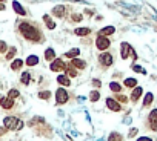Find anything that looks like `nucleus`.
I'll use <instances>...</instances> for the list:
<instances>
[{
	"label": "nucleus",
	"mask_w": 157,
	"mask_h": 141,
	"mask_svg": "<svg viewBox=\"0 0 157 141\" xmlns=\"http://www.w3.org/2000/svg\"><path fill=\"white\" fill-rule=\"evenodd\" d=\"M153 101H154V94L153 92H146L145 94V97H143V107H149L153 104Z\"/></svg>",
	"instance_id": "obj_10"
},
{
	"label": "nucleus",
	"mask_w": 157,
	"mask_h": 141,
	"mask_svg": "<svg viewBox=\"0 0 157 141\" xmlns=\"http://www.w3.org/2000/svg\"><path fill=\"white\" fill-rule=\"evenodd\" d=\"M2 98H3V97H2V95H0V101H2Z\"/></svg>",
	"instance_id": "obj_43"
},
{
	"label": "nucleus",
	"mask_w": 157,
	"mask_h": 141,
	"mask_svg": "<svg viewBox=\"0 0 157 141\" xmlns=\"http://www.w3.org/2000/svg\"><path fill=\"white\" fill-rule=\"evenodd\" d=\"M142 94H143V89L140 88V86H135V88L133 89V92H131V101L137 103L140 100V97H142Z\"/></svg>",
	"instance_id": "obj_9"
},
{
	"label": "nucleus",
	"mask_w": 157,
	"mask_h": 141,
	"mask_svg": "<svg viewBox=\"0 0 157 141\" xmlns=\"http://www.w3.org/2000/svg\"><path fill=\"white\" fill-rule=\"evenodd\" d=\"M148 126H149V129H151V130L157 132V121H151V123H148Z\"/></svg>",
	"instance_id": "obj_37"
},
{
	"label": "nucleus",
	"mask_w": 157,
	"mask_h": 141,
	"mask_svg": "<svg viewBox=\"0 0 157 141\" xmlns=\"http://www.w3.org/2000/svg\"><path fill=\"white\" fill-rule=\"evenodd\" d=\"M135 141H153V138H149V137H140V138H137Z\"/></svg>",
	"instance_id": "obj_40"
},
{
	"label": "nucleus",
	"mask_w": 157,
	"mask_h": 141,
	"mask_svg": "<svg viewBox=\"0 0 157 141\" xmlns=\"http://www.w3.org/2000/svg\"><path fill=\"white\" fill-rule=\"evenodd\" d=\"M106 107L110 111H113V112H120L122 111V106H120V103L117 101L115 98H106Z\"/></svg>",
	"instance_id": "obj_5"
},
{
	"label": "nucleus",
	"mask_w": 157,
	"mask_h": 141,
	"mask_svg": "<svg viewBox=\"0 0 157 141\" xmlns=\"http://www.w3.org/2000/svg\"><path fill=\"white\" fill-rule=\"evenodd\" d=\"M110 45H111V42H110V38H108V37L99 35L97 40H95V46H97V49H100V51L108 49V48H110Z\"/></svg>",
	"instance_id": "obj_4"
},
{
	"label": "nucleus",
	"mask_w": 157,
	"mask_h": 141,
	"mask_svg": "<svg viewBox=\"0 0 157 141\" xmlns=\"http://www.w3.org/2000/svg\"><path fill=\"white\" fill-rule=\"evenodd\" d=\"M54 58H56V52H54L52 48H48L45 51V60H46V62H52Z\"/></svg>",
	"instance_id": "obj_18"
},
{
	"label": "nucleus",
	"mask_w": 157,
	"mask_h": 141,
	"mask_svg": "<svg viewBox=\"0 0 157 141\" xmlns=\"http://www.w3.org/2000/svg\"><path fill=\"white\" fill-rule=\"evenodd\" d=\"M99 62L102 63V66H111L113 64V62H114V58H113V55L110 52H103V54H100L99 55Z\"/></svg>",
	"instance_id": "obj_6"
},
{
	"label": "nucleus",
	"mask_w": 157,
	"mask_h": 141,
	"mask_svg": "<svg viewBox=\"0 0 157 141\" xmlns=\"http://www.w3.org/2000/svg\"><path fill=\"white\" fill-rule=\"evenodd\" d=\"M6 49H8V46H6V43L0 40V54H5V52H6Z\"/></svg>",
	"instance_id": "obj_36"
},
{
	"label": "nucleus",
	"mask_w": 157,
	"mask_h": 141,
	"mask_svg": "<svg viewBox=\"0 0 157 141\" xmlns=\"http://www.w3.org/2000/svg\"><path fill=\"white\" fill-rule=\"evenodd\" d=\"M63 69H66L65 62H62V58H54L52 63H51V71L59 72V71H63Z\"/></svg>",
	"instance_id": "obj_8"
},
{
	"label": "nucleus",
	"mask_w": 157,
	"mask_h": 141,
	"mask_svg": "<svg viewBox=\"0 0 157 141\" xmlns=\"http://www.w3.org/2000/svg\"><path fill=\"white\" fill-rule=\"evenodd\" d=\"M0 106H2L3 107V109H11V107L12 106H14V100H12V98H2V101H0Z\"/></svg>",
	"instance_id": "obj_14"
},
{
	"label": "nucleus",
	"mask_w": 157,
	"mask_h": 141,
	"mask_svg": "<svg viewBox=\"0 0 157 141\" xmlns=\"http://www.w3.org/2000/svg\"><path fill=\"white\" fill-rule=\"evenodd\" d=\"M5 9V5H2V3H0V11H3Z\"/></svg>",
	"instance_id": "obj_42"
},
{
	"label": "nucleus",
	"mask_w": 157,
	"mask_h": 141,
	"mask_svg": "<svg viewBox=\"0 0 157 141\" xmlns=\"http://www.w3.org/2000/svg\"><path fill=\"white\" fill-rule=\"evenodd\" d=\"M114 32H115V28H114V26H105V28H102V29L99 31V35L106 37V35L114 34Z\"/></svg>",
	"instance_id": "obj_13"
},
{
	"label": "nucleus",
	"mask_w": 157,
	"mask_h": 141,
	"mask_svg": "<svg viewBox=\"0 0 157 141\" xmlns=\"http://www.w3.org/2000/svg\"><path fill=\"white\" fill-rule=\"evenodd\" d=\"M115 100H117L119 103H128V97H125V95H120V94H117V97H115Z\"/></svg>",
	"instance_id": "obj_31"
},
{
	"label": "nucleus",
	"mask_w": 157,
	"mask_h": 141,
	"mask_svg": "<svg viewBox=\"0 0 157 141\" xmlns=\"http://www.w3.org/2000/svg\"><path fill=\"white\" fill-rule=\"evenodd\" d=\"M83 18L80 14H72V22H80V20Z\"/></svg>",
	"instance_id": "obj_38"
},
{
	"label": "nucleus",
	"mask_w": 157,
	"mask_h": 141,
	"mask_svg": "<svg viewBox=\"0 0 157 141\" xmlns=\"http://www.w3.org/2000/svg\"><path fill=\"white\" fill-rule=\"evenodd\" d=\"M131 49H133V46L129 45L128 42H123L120 45V57L123 60H126L129 57V54H131Z\"/></svg>",
	"instance_id": "obj_7"
},
{
	"label": "nucleus",
	"mask_w": 157,
	"mask_h": 141,
	"mask_svg": "<svg viewBox=\"0 0 157 141\" xmlns=\"http://www.w3.org/2000/svg\"><path fill=\"white\" fill-rule=\"evenodd\" d=\"M29 80H31V74L29 72H23L22 77H20V81L23 84H29Z\"/></svg>",
	"instance_id": "obj_26"
},
{
	"label": "nucleus",
	"mask_w": 157,
	"mask_h": 141,
	"mask_svg": "<svg viewBox=\"0 0 157 141\" xmlns=\"http://www.w3.org/2000/svg\"><path fill=\"white\" fill-rule=\"evenodd\" d=\"M57 83L59 84H63V86H71V80L68 78L66 75H59L57 77Z\"/></svg>",
	"instance_id": "obj_20"
},
{
	"label": "nucleus",
	"mask_w": 157,
	"mask_h": 141,
	"mask_svg": "<svg viewBox=\"0 0 157 141\" xmlns=\"http://www.w3.org/2000/svg\"><path fill=\"white\" fill-rule=\"evenodd\" d=\"M66 72H68V75H70V77H77V71L74 69L72 66H71V68H68Z\"/></svg>",
	"instance_id": "obj_35"
},
{
	"label": "nucleus",
	"mask_w": 157,
	"mask_h": 141,
	"mask_svg": "<svg viewBox=\"0 0 157 141\" xmlns=\"http://www.w3.org/2000/svg\"><path fill=\"white\" fill-rule=\"evenodd\" d=\"M137 133H139V129H137V127H133V129H129L128 137H129V138H134L135 135H137Z\"/></svg>",
	"instance_id": "obj_32"
},
{
	"label": "nucleus",
	"mask_w": 157,
	"mask_h": 141,
	"mask_svg": "<svg viewBox=\"0 0 157 141\" xmlns=\"http://www.w3.org/2000/svg\"><path fill=\"white\" fill-rule=\"evenodd\" d=\"M68 98H70V95H68L66 89L59 88L57 92H56V103H57V104H65V103L68 101Z\"/></svg>",
	"instance_id": "obj_3"
},
{
	"label": "nucleus",
	"mask_w": 157,
	"mask_h": 141,
	"mask_svg": "<svg viewBox=\"0 0 157 141\" xmlns=\"http://www.w3.org/2000/svg\"><path fill=\"white\" fill-rule=\"evenodd\" d=\"M51 97V92L49 91H42V92H39V98L40 100H48Z\"/></svg>",
	"instance_id": "obj_30"
},
{
	"label": "nucleus",
	"mask_w": 157,
	"mask_h": 141,
	"mask_svg": "<svg viewBox=\"0 0 157 141\" xmlns=\"http://www.w3.org/2000/svg\"><path fill=\"white\" fill-rule=\"evenodd\" d=\"M52 16H56L59 18H62L65 16V6L63 5H57V6H54L52 8Z\"/></svg>",
	"instance_id": "obj_11"
},
{
	"label": "nucleus",
	"mask_w": 157,
	"mask_h": 141,
	"mask_svg": "<svg viewBox=\"0 0 157 141\" xmlns=\"http://www.w3.org/2000/svg\"><path fill=\"white\" fill-rule=\"evenodd\" d=\"M131 69H133L134 72H140V74H143V75H146V71H145V69H143V68H142V66H139V64H135V63H134V64L131 66Z\"/></svg>",
	"instance_id": "obj_29"
},
{
	"label": "nucleus",
	"mask_w": 157,
	"mask_h": 141,
	"mask_svg": "<svg viewBox=\"0 0 157 141\" xmlns=\"http://www.w3.org/2000/svg\"><path fill=\"white\" fill-rule=\"evenodd\" d=\"M19 29H20V32H22V35H23L26 40H29V42H39V40H40V32H39V29L34 28L31 23H26V22L20 23Z\"/></svg>",
	"instance_id": "obj_1"
},
{
	"label": "nucleus",
	"mask_w": 157,
	"mask_h": 141,
	"mask_svg": "<svg viewBox=\"0 0 157 141\" xmlns=\"http://www.w3.org/2000/svg\"><path fill=\"white\" fill-rule=\"evenodd\" d=\"M92 84H94V88H100L102 81H100V80H92Z\"/></svg>",
	"instance_id": "obj_39"
},
{
	"label": "nucleus",
	"mask_w": 157,
	"mask_h": 141,
	"mask_svg": "<svg viewBox=\"0 0 157 141\" xmlns=\"http://www.w3.org/2000/svg\"><path fill=\"white\" fill-rule=\"evenodd\" d=\"M123 86L125 88H129V89H134L135 86H137V80L133 78V77H129V78H125V81H123Z\"/></svg>",
	"instance_id": "obj_16"
},
{
	"label": "nucleus",
	"mask_w": 157,
	"mask_h": 141,
	"mask_svg": "<svg viewBox=\"0 0 157 141\" xmlns=\"http://www.w3.org/2000/svg\"><path fill=\"white\" fill-rule=\"evenodd\" d=\"M0 2H3V0H0Z\"/></svg>",
	"instance_id": "obj_44"
},
{
	"label": "nucleus",
	"mask_w": 157,
	"mask_h": 141,
	"mask_svg": "<svg viewBox=\"0 0 157 141\" xmlns=\"http://www.w3.org/2000/svg\"><path fill=\"white\" fill-rule=\"evenodd\" d=\"M90 32H91L90 28H77V29H74V34H76V35H80V37L88 35Z\"/></svg>",
	"instance_id": "obj_21"
},
{
	"label": "nucleus",
	"mask_w": 157,
	"mask_h": 141,
	"mask_svg": "<svg viewBox=\"0 0 157 141\" xmlns=\"http://www.w3.org/2000/svg\"><path fill=\"white\" fill-rule=\"evenodd\" d=\"M22 66H23V60L17 58V60H14V62L11 63V69H12V71H19Z\"/></svg>",
	"instance_id": "obj_22"
},
{
	"label": "nucleus",
	"mask_w": 157,
	"mask_h": 141,
	"mask_svg": "<svg viewBox=\"0 0 157 141\" xmlns=\"http://www.w3.org/2000/svg\"><path fill=\"white\" fill-rule=\"evenodd\" d=\"M16 52H17V49H16V48H9L8 54H6V58H8V60H11L12 57L16 55Z\"/></svg>",
	"instance_id": "obj_33"
},
{
	"label": "nucleus",
	"mask_w": 157,
	"mask_h": 141,
	"mask_svg": "<svg viewBox=\"0 0 157 141\" xmlns=\"http://www.w3.org/2000/svg\"><path fill=\"white\" fill-rule=\"evenodd\" d=\"M110 89H111L113 92H115V94H119V92L122 91V86H120L117 81H111V83H110Z\"/></svg>",
	"instance_id": "obj_25"
},
{
	"label": "nucleus",
	"mask_w": 157,
	"mask_h": 141,
	"mask_svg": "<svg viewBox=\"0 0 157 141\" xmlns=\"http://www.w3.org/2000/svg\"><path fill=\"white\" fill-rule=\"evenodd\" d=\"M122 140H123V137L119 132H111L110 137H108V141H122Z\"/></svg>",
	"instance_id": "obj_23"
},
{
	"label": "nucleus",
	"mask_w": 157,
	"mask_h": 141,
	"mask_svg": "<svg viewBox=\"0 0 157 141\" xmlns=\"http://www.w3.org/2000/svg\"><path fill=\"white\" fill-rule=\"evenodd\" d=\"M151 121H157V109H153L151 112H149V115H148V123H151Z\"/></svg>",
	"instance_id": "obj_28"
},
{
	"label": "nucleus",
	"mask_w": 157,
	"mask_h": 141,
	"mask_svg": "<svg viewBox=\"0 0 157 141\" xmlns=\"http://www.w3.org/2000/svg\"><path fill=\"white\" fill-rule=\"evenodd\" d=\"M79 54H80V49L74 48V49H71V51H68V52L65 54V57H68V58H76Z\"/></svg>",
	"instance_id": "obj_24"
},
{
	"label": "nucleus",
	"mask_w": 157,
	"mask_h": 141,
	"mask_svg": "<svg viewBox=\"0 0 157 141\" xmlns=\"http://www.w3.org/2000/svg\"><path fill=\"white\" fill-rule=\"evenodd\" d=\"M5 130H6V127H3V129H0V135H3V133H5Z\"/></svg>",
	"instance_id": "obj_41"
},
{
	"label": "nucleus",
	"mask_w": 157,
	"mask_h": 141,
	"mask_svg": "<svg viewBox=\"0 0 157 141\" xmlns=\"http://www.w3.org/2000/svg\"><path fill=\"white\" fill-rule=\"evenodd\" d=\"M12 8H14V11L17 12L19 16H26V11H25V8H23V6L17 2V0H14V2H12Z\"/></svg>",
	"instance_id": "obj_15"
},
{
	"label": "nucleus",
	"mask_w": 157,
	"mask_h": 141,
	"mask_svg": "<svg viewBox=\"0 0 157 141\" xmlns=\"http://www.w3.org/2000/svg\"><path fill=\"white\" fill-rule=\"evenodd\" d=\"M3 124H5L6 129H9V130H20L23 127V121L16 118V117H6L3 120Z\"/></svg>",
	"instance_id": "obj_2"
},
{
	"label": "nucleus",
	"mask_w": 157,
	"mask_h": 141,
	"mask_svg": "<svg viewBox=\"0 0 157 141\" xmlns=\"http://www.w3.org/2000/svg\"><path fill=\"white\" fill-rule=\"evenodd\" d=\"M26 66H36V64H39V57L37 55H29L28 58H26Z\"/></svg>",
	"instance_id": "obj_19"
},
{
	"label": "nucleus",
	"mask_w": 157,
	"mask_h": 141,
	"mask_svg": "<svg viewBox=\"0 0 157 141\" xmlns=\"http://www.w3.org/2000/svg\"><path fill=\"white\" fill-rule=\"evenodd\" d=\"M71 66L72 68H79V69H85L86 68V62H83V60H80V58H72L71 60Z\"/></svg>",
	"instance_id": "obj_12"
},
{
	"label": "nucleus",
	"mask_w": 157,
	"mask_h": 141,
	"mask_svg": "<svg viewBox=\"0 0 157 141\" xmlns=\"http://www.w3.org/2000/svg\"><path fill=\"white\" fill-rule=\"evenodd\" d=\"M99 98H100V92H99V91H91V94H90V101L95 103Z\"/></svg>",
	"instance_id": "obj_27"
},
{
	"label": "nucleus",
	"mask_w": 157,
	"mask_h": 141,
	"mask_svg": "<svg viewBox=\"0 0 157 141\" xmlns=\"http://www.w3.org/2000/svg\"><path fill=\"white\" fill-rule=\"evenodd\" d=\"M43 22H45V25H46L48 29H54V28H56V23H54V20H52L49 16H48V14L43 16Z\"/></svg>",
	"instance_id": "obj_17"
},
{
	"label": "nucleus",
	"mask_w": 157,
	"mask_h": 141,
	"mask_svg": "<svg viewBox=\"0 0 157 141\" xmlns=\"http://www.w3.org/2000/svg\"><path fill=\"white\" fill-rule=\"evenodd\" d=\"M8 97H9V98H12V100L17 98V97H19V91H17V89H11V91L8 92Z\"/></svg>",
	"instance_id": "obj_34"
}]
</instances>
